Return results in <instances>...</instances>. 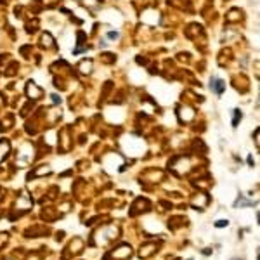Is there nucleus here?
Returning <instances> with one entry per match:
<instances>
[{"mask_svg":"<svg viewBox=\"0 0 260 260\" xmlns=\"http://www.w3.org/2000/svg\"><path fill=\"white\" fill-rule=\"evenodd\" d=\"M212 89L217 94H222L224 90H225V83H224L222 80H213V83H212Z\"/></svg>","mask_w":260,"mask_h":260,"instance_id":"obj_1","label":"nucleus"},{"mask_svg":"<svg viewBox=\"0 0 260 260\" xmlns=\"http://www.w3.org/2000/svg\"><path fill=\"white\" fill-rule=\"evenodd\" d=\"M227 220H218V222L217 224H215V225H217V227H224V225H227Z\"/></svg>","mask_w":260,"mask_h":260,"instance_id":"obj_3","label":"nucleus"},{"mask_svg":"<svg viewBox=\"0 0 260 260\" xmlns=\"http://www.w3.org/2000/svg\"><path fill=\"white\" fill-rule=\"evenodd\" d=\"M241 111L239 109H234V118H233V127H238V123H239V120H241Z\"/></svg>","mask_w":260,"mask_h":260,"instance_id":"obj_2","label":"nucleus"}]
</instances>
